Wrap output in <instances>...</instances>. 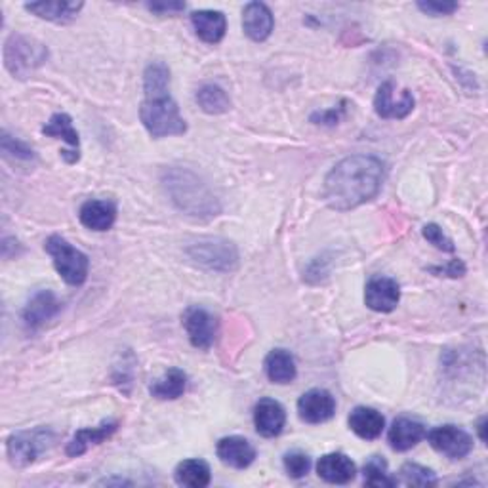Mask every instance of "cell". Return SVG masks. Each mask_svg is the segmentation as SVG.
Listing matches in <instances>:
<instances>
[{
    "instance_id": "obj_7",
    "label": "cell",
    "mask_w": 488,
    "mask_h": 488,
    "mask_svg": "<svg viewBox=\"0 0 488 488\" xmlns=\"http://www.w3.org/2000/svg\"><path fill=\"white\" fill-rule=\"evenodd\" d=\"M187 256H190L193 264L208 271L231 273L239 266V252H236L235 244L225 239H218V236L198 239L187 248Z\"/></svg>"
},
{
    "instance_id": "obj_24",
    "label": "cell",
    "mask_w": 488,
    "mask_h": 488,
    "mask_svg": "<svg viewBox=\"0 0 488 488\" xmlns=\"http://www.w3.org/2000/svg\"><path fill=\"white\" fill-rule=\"evenodd\" d=\"M266 374L273 383H290L296 380V360L286 349H273L266 357Z\"/></svg>"
},
{
    "instance_id": "obj_13",
    "label": "cell",
    "mask_w": 488,
    "mask_h": 488,
    "mask_svg": "<svg viewBox=\"0 0 488 488\" xmlns=\"http://www.w3.org/2000/svg\"><path fill=\"white\" fill-rule=\"evenodd\" d=\"M400 302V289L390 277H372L365 289V304L378 313H390Z\"/></svg>"
},
{
    "instance_id": "obj_12",
    "label": "cell",
    "mask_w": 488,
    "mask_h": 488,
    "mask_svg": "<svg viewBox=\"0 0 488 488\" xmlns=\"http://www.w3.org/2000/svg\"><path fill=\"white\" fill-rule=\"evenodd\" d=\"M298 412L307 423H324L336 414V400L327 390H309L299 397Z\"/></svg>"
},
{
    "instance_id": "obj_6",
    "label": "cell",
    "mask_w": 488,
    "mask_h": 488,
    "mask_svg": "<svg viewBox=\"0 0 488 488\" xmlns=\"http://www.w3.org/2000/svg\"><path fill=\"white\" fill-rule=\"evenodd\" d=\"M56 443V433L48 428L18 431L8 437L6 453L14 468H27L35 464Z\"/></svg>"
},
{
    "instance_id": "obj_21",
    "label": "cell",
    "mask_w": 488,
    "mask_h": 488,
    "mask_svg": "<svg viewBox=\"0 0 488 488\" xmlns=\"http://www.w3.org/2000/svg\"><path fill=\"white\" fill-rule=\"evenodd\" d=\"M425 425L418 420L412 418H397L391 425L390 435H387V439H390V445L397 453H407V450L414 448L423 437H425Z\"/></svg>"
},
{
    "instance_id": "obj_18",
    "label": "cell",
    "mask_w": 488,
    "mask_h": 488,
    "mask_svg": "<svg viewBox=\"0 0 488 488\" xmlns=\"http://www.w3.org/2000/svg\"><path fill=\"white\" fill-rule=\"evenodd\" d=\"M117 430H119V422H112V420L102 422L97 428H82L73 435V439L67 443L66 453L71 458H77V456L84 454L89 448L107 441Z\"/></svg>"
},
{
    "instance_id": "obj_26",
    "label": "cell",
    "mask_w": 488,
    "mask_h": 488,
    "mask_svg": "<svg viewBox=\"0 0 488 488\" xmlns=\"http://www.w3.org/2000/svg\"><path fill=\"white\" fill-rule=\"evenodd\" d=\"M210 466L205 460H183L174 471V479L180 486L205 488L210 484Z\"/></svg>"
},
{
    "instance_id": "obj_11",
    "label": "cell",
    "mask_w": 488,
    "mask_h": 488,
    "mask_svg": "<svg viewBox=\"0 0 488 488\" xmlns=\"http://www.w3.org/2000/svg\"><path fill=\"white\" fill-rule=\"evenodd\" d=\"M61 307H64V304L59 302V298L52 290H39L31 296L27 306L23 307V324L29 330L41 329L48 321H52L58 315Z\"/></svg>"
},
{
    "instance_id": "obj_17",
    "label": "cell",
    "mask_w": 488,
    "mask_h": 488,
    "mask_svg": "<svg viewBox=\"0 0 488 488\" xmlns=\"http://www.w3.org/2000/svg\"><path fill=\"white\" fill-rule=\"evenodd\" d=\"M317 473L322 481L330 484H347L355 479L357 466L349 456L342 453H330L319 460Z\"/></svg>"
},
{
    "instance_id": "obj_10",
    "label": "cell",
    "mask_w": 488,
    "mask_h": 488,
    "mask_svg": "<svg viewBox=\"0 0 488 488\" xmlns=\"http://www.w3.org/2000/svg\"><path fill=\"white\" fill-rule=\"evenodd\" d=\"M183 327L190 342L197 349H210L216 342L218 334V319L205 307H190L183 313Z\"/></svg>"
},
{
    "instance_id": "obj_4",
    "label": "cell",
    "mask_w": 488,
    "mask_h": 488,
    "mask_svg": "<svg viewBox=\"0 0 488 488\" xmlns=\"http://www.w3.org/2000/svg\"><path fill=\"white\" fill-rule=\"evenodd\" d=\"M48 48L27 35H10L4 44V67L16 79L25 81L48 61Z\"/></svg>"
},
{
    "instance_id": "obj_22",
    "label": "cell",
    "mask_w": 488,
    "mask_h": 488,
    "mask_svg": "<svg viewBox=\"0 0 488 488\" xmlns=\"http://www.w3.org/2000/svg\"><path fill=\"white\" fill-rule=\"evenodd\" d=\"M349 428L352 431L365 441L378 439L385 428V420L378 410L368 407H357L352 414H349Z\"/></svg>"
},
{
    "instance_id": "obj_37",
    "label": "cell",
    "mask_w": 488,
    "mask_h": 488,
    "mask_svg": "<svg viewBox=\"0 0 488 488\" xmlns=\"http://www.w3.org/2000/svg\"><path fill=\"white\" fill-rule=\"evenodd\" d=\"M342 109H329V111H317L311 115V122L324 124V127H336L337 120H340Z\"/></svg>"
},
{
    "instance_id": "obj_19",
    "label": "cell",
    "mask_w": 488,
    "mask_h": 488,
    "mask_svg": "<svg viewBox=\"0 0 488 488\" xmlns=\"http://www.w3.org/2000/svg\"><path fill=\"white\" fill-rule=\"evenodd\" d=\"M81 223L92 231H107L117 220V205L112 200H86L79 212Z\"/></svg>"
},
{
    "instance_id": "obj_5",
    "label": "cell",
    "mask_w": 488,
    "mask_h": 488,
    "mask_svg": "<svg viewBox=\"0 0 488 488\" xmlns=\"http://www.w3.org/2000/svg\"><path fill=\"white\" fill-rule=\"evenodd\" d=\"M46 252L54 261V267L59 273V277L71 286H81L89 279L90 259L79 248H74L67 243L64 236L52 235L44 244Z\"/></svg>"
},
{
    "instance_id": "obj_39",
    "label": "cell",
    "mask_w": 488,
    "mask_h": 488,
    "mask_svg": "<svg viewBox=\"0 0 488 488\" xmlns=\"http://www.w3.org/2000/svg\"><path fill=\"white\" fill-rule=\"evenodd\" d=\"M477 428H479L481 441H483V443H486V435H484V430H486V418H484V416L479 420V425H477Z\"/></svg>"
},
{
    "instance_id": "obj_34",
    "label": "cell",
    "mask_w": 488,
    "mask_h": 488,
    "mask_svg": "<svg viewBox=\"0 0 488 488\" xmlns=\"http://www.w3.org/2000/svg\"><path fill=\"white\" fill-rule=\"evenodd\" d=\"M422 235H423L425 241L431 243L435 248L443 250V252H454V250H456L453 239H448V236L445 235V231L437 223L425 225V228L422 229Z\"/></svg>"
},
{
    "instance_id": "obj_32",
    "label": "cell",
    "mask_w": 488,
    "mask_h": 488,
    "mask_svg": "<svg viewBox=\"0 0 488 488\" xmlns=\"http://www.w3.org/2000/svg\"><path fill=\"white\" fill-rule=\"evenodd\" d=\"M400 479H403L405 484L408 486H435L437 483V475L433 469L423 468L420 464H405L400 468Z\"/></svg>"
},
{
    "instance_id": "obj_15",
    "label": "cell",
    "mask_w": 488,
    "mask_h": 488,
    "mask_svg": "<svg viewBox=\"0 0 488 488\" xmlns=\"http://www.w3.org/2000/svg\"><path fill=\"white\" fill-rule=\"evenodd\" d=\"M286 423V412L281 403L273 399H259V403L254 408V425L256 431L266 437V439H273L283 433Z\"/></svg>"
},
{
    "instance_id": "obj_36",
    "label": "cell",
    "mask_w": 488,
    "mask_h": 488,
    "mask_svg": "<svg viewBox=\"0 0 488 488\" xmlns=\"http://www.w3.org/2000/svg\"><path fill=\"white\" fill-rule=\"evenodd\" d=\"M431 273L435 275H445V277H453V279H458V277H464L466 275V266H464V261L461 259H453L450 261V264L443 266V267H430Z\"/></svg>"
},
{
    "instance_id": "obj_16",
    "label": "cell",
    "mask_w": 488,
    "mask_h": 488,
    "mask_svg": "<svg viewBox=\"0 0 488 488\" xmlns=\"http://www.w3.org/2000/svg\"><path fill=\"white\" fill-rule=\"evenodd\" d=\"M216 454L225 466L235 469H246L256 460V448L244 437H223L216 446Z\"/></svg>"
},
{
    "instance_id": "obj_9",
    "label": "cell",
    "mask_w": 488,
    "mask_h": 488,
    "mask_svg": "<svg viewBox=\"0 0 488 488\" xmlns=\"http://www.w3.org/2000/svg\"><path fill=\"white\" fill-rule=\"evenodd\" d=\"M425 437H428L433 450H437V453L450 460L466 458L473 450L471 435L453 423L439 425V428L425 433Z\"/></svg>"
},
{
    "instance_id": "obj_33",
    "label": "cell",
    "mask_w": 488,
    "mask_h": 488,
    "mask_svg": "<svg viewBox=\"0 0 488 488\" xmlns=\"http://www.w3.org/2000/svg\"><path fill=\"white\" fill-rule=\"evenodd\" d=\"M284 469L292 479H302L311 469V458L306 453L294 450V453H289L284 456Z\"/></svg>"
},
{
    "instance_id": "obj_8",
    "label": "cell",
    "mask_w": 488,
    "mask_h": 488,
    "mask_svg": "<svg viewBox=\"0 0 488 488\" xmlns=\"http://www.w3.org/2000/svg\"><path fill=\"white\" fill-rule=\"evenodd\" d=\"M374 111L382 119H407L414 111V96L410 90H400L393 81H385L374 97Z\"/></svg>"
},
{
    "instance_id": "obj_2",
    "label": "cell",
    "mask_w": 488,
    "mask_h": 488,
    "mask_svg": "<svg viewBox=\"0 0 488 488\" xmlns=\"http://www.w3.org/2000/svg\"><path fill=\"white\" fill-rule=\"evenodd\" d=\"M160 180L174 206L185 216L195 220H212L220 216V200L195 172L172 167L162 172Z\"/></svg>"
},
{
    "instance_id": "obj_38",
    "label": "cell",
    "mask_w": 488,
    "mask_h": 488,
    "mask_svg": "<svg viewBox=\"0 0 488 488\" xmlns=\"http://www.w3.org/2000/svg\"><path fill=\"white\" fill-rule=\"evenodd\" d=\"M147 8L153 12V14L159 16H172V14H180V12L185 10L183 3H149Z\"/></svg>"
},
{
    "instance_id": "obj_31",
    "label": "cell",
    "mask_w": 488,
    "mask_h": 488,
    "mask_svg": "<svg viewBox=\"0 0 488 488\" xmlns=\"http://www.w3.org/2000/svg\"><path fill=\"white\" fill-rule=\"evenodd\" d=\"M0 151H3L4 159L14 162H31L36 159L35 151L27 143H23L18 137H12L8 132L0 134Z\"/></svg>"
},
{
    "instance_id": "obj_1",
    "label": "cell",
    "mask_w": 488,
    "mask_h": 488,
    "mask_svg": "<svg viewBox=\"0 0 488 488\" xmlns=\"http://www.w3.org/2000/svg\"><path fill=\"white\" fill-rule=\"evenodd\" d=\"M385 165L372 155H353L337 162L324 178L322 198L332 210L347 212L368 203L382 190Z\"/></svg>"
},
{
    "instance_id": "obj_3",
    "label": "cell",
    "mask_w": 488,
    "mask_h": 488,
    "mask_svg": "<svg viewBox=\"0 0 488 488\" xmlns=\"http://www.w3.org/2000/svg\"><path fill=\"white\" fill-rule=\"evenodd\" d=\"M140 119L151 137L183 136L187 132L185 119L182 117L178 104L168 92L145 96L140 107Z\"/></svg>"
},
{
    "instance_id": "obj_35",
    "label": "cell",
    "mask_w": 488,
    "mask_h": 488,
    "mask_svg": "<svg viewBox=\"0 0 488 488\" xmlns=\"http://www.w3.org/2000/svg\"><path fill=\"white\" fill-rule=\"evenodd\" d=\"M418 8L423 12V14L433 16V18H441V16H450L460 8L458 3H437V0H420Z\"/></svg>"
},
{
    "instance_id": "obj_14",
    "label": "cell",
    "mask_w": 488,
    "mask_h": 488,
    "mask_svg": "<svg viewBox=\"0 0 488 488\" xmlns=\"http://www.w3.org/2000/svg\"><path fill=\"white\" fill-rule=\"evenodd\" d=\"M243 27L250 41H267L275 27L273 12L264 3H248L243 12Z\"/></svg>"
},
{
    "instance_id": "obj_20",
    "label": "cell",
    "mask_w": 488,
    "mask_h": 488,
    "mask_svg": "<svg viewBox=\"0 0 488 488\" xmlns=\"http://www.w3.org/2000/svg\"><path fill=\"white\" fill-rule=\"evenodd\" d=\"M191 23L200 41L218 44L228 31V19L216 10H198L191 14Z\"/></svg>"
},
{
    "instance_id": "obj_30",
    "label": "cell",
    "mask_w": 488,
    "mask_h": 488,
    "mask_svg": "<svg viewBox=\"0 0 488 488\" xmlns=\"http://www.w3.org/2000/svg\"><path fill=\"white\" fill-rule=\"evenodd\" d=\"M365 484L367 486H376V488H390L399 484L397 477L387 471V461L382 456H372L367 464L365 469Z\"/></svg>"
},
{
    "instance_id": "obj_25",
    "label": "cell",
    "mask_w": 488,
    "mask_h": 488,
    "mask_svg": "<svg viewBox=\"0 0 488 488\" xmlns=\"http://www.w3.org/2000/svg\"><path fill=\"white\" fill-rule=\"evenodd\" d=\"M187 390V374L182 368H170L160 378H157L149 393H151L159 400H174L180 399Z\"/></svg>"
},
{
    "instance_id": "obj_28",
    "label": "cell",
    "mask_w": 488,
    "mask_h": 488,
    "mask_svg": "<svg viewBox=\"0 0 488 488\" xmlns=\"http://www.w3.org/2000/svg\"><path fill=\"white\" fill-rule=\"evenodd\" d=\"M197 104L208 115H221L231 109V99L218 84H203L197 92Z\"/></svg>"
},
{
    "instance_id": "obj_27",
    "label": "cell",
    "mask_w": 488,
    "mask_h": 488,
    "mask_svg": "<svg viewBox=\"0 0 488 488\" xmlns=\"http://www.w3.org/2000/svg\"><path fill=\"white\" fill-rule=\"evenodd\" d=\"M43 134L56 137V140H64L67 145L73 147L74 153L81 155V140H79V132L74 130L73 120L66 112H56L52 115L44 127H43Z\"/></svg>"
},
{
    "instance_id": "obj_29",
    "label": "cell",
    "mask_w": 488,
    "mask_h": 488,
    "mask_svg": "<svg viewBox=\"0 0 488 488\" xmlns=\"http://www.w3.org/2000/svg\"><path fill=\"white\" fill-rule=\"evenodd\" d=\"M170 89V69L162 61L149 64L143 73V90L145 96L165 94Z\"/></svg>"
},
{
    "instance_id": "obj_23",
    "label": "cell",
    "mask_w": 488,
    "mask_h": 488,
    "mask_svg": "<svg viewBox=\"0 0 488 488\" xmlns=\"http://www.w3.org/2000/svg\"><path fill=\"white\" fill-rule=\"evenodd\" d=\"M82 3H29L25 4V10L31 12L36 18L52 21L58 25H66L71 23L73 19H77L79 12L82 10Z\"/></svg>"
}]
</instances>
